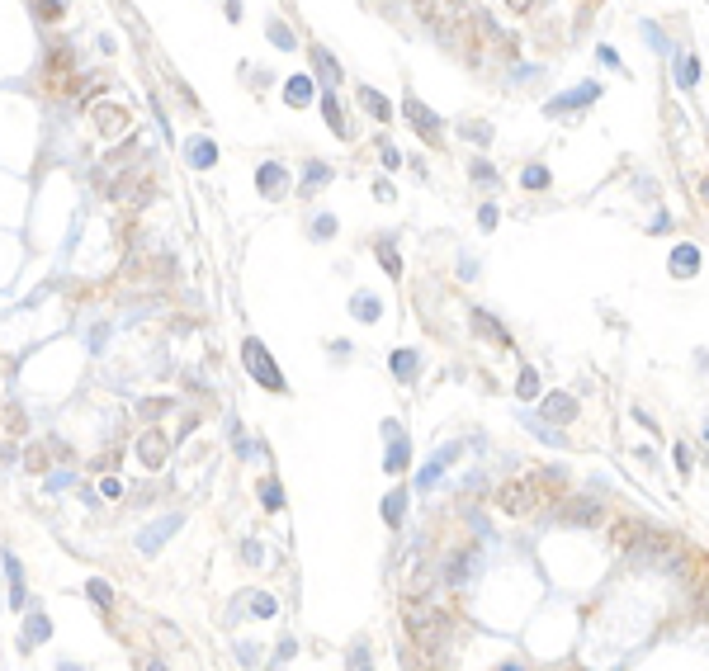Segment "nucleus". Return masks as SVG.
I'll list each match as a JSON object with an SVG mask.
<instances>
[{"instance_id":"37998d69","label":"nucleus","mask_w":709,"mask_h":671,"mask_svg":"<svg viewBox=\"0 0 709 671\" xmlns=\"http://www.w3.org/2000/svg\"><path fill=\"white\" fill-rule=\"evenodd\" d=\"M506 5H511V10H530L535 0H506Z\"/></svg>"},{"instance_id":"4468645a","label":"nucleus","mask_w":709,"mask_h":671,"mask_svg":"<svg viewBox=\"0 0 709 671\" xmlns=\"http://www.w3.org/2000/svg\"><path fill=\"white\" fill-rule=\"evenodd\" d=\"M416 369H421V355H416V350H393V374L402 378V383H411Z\"/></svg>"},{"instance_id":"79ce46f5","label":"nucleus","mask_w":709,"mask_h":671,"mask_svg":"<svg viewBox=\"0 0 709 671\" xmlns=\"http://www.w3.org/2000/svg\"><path fill=\"white\" fill-rule=\"evenodd\" d=\"M478 222H483V227H497V208H492V203H487V208L478 213Z\"/></svg>"},{"instance_id":"20e7f679","label":"nucleus","mask_w":709,"mask_h":671,"mask_svg":"<svg viewBox=\"0 0 709 671\" xmlns=\"http://www.w3.org/2000/svg\"><path fill=\"white\" fill-rule=\"evenodd\" d=\"M180 525H185L180 515H161V520H152V530H142V534H138V548H142V553H157V548L166 544L175 530H180Z\"/></svg>"},{"instance_id":"ddd939ff","label":"nucleus","mask_w":709,"mask_h":671,"mask_svg":"<svg viewBox=\"0 0 709 671\" xmlns=\"http://www.w3.org/2000/svg\"><path fill=\"white\" fill-rule=\"evenodd\" d=\"M95 128H99V133H123V128H128V114L119 109V104H104V109L95 114Z\"/></svg>"},{"instance_id":"0eeeda50","label":"nucleus","mask_w":709,"mask_h":671,"mask_svg":"<svg viewBox=\"0 0 709 671\" xmlns=\"http://www.w3.org/2000/svg\"><path fill=\"white\" fill-rule=\"evenodd\" d=\"M558 520H563V525H596V520H600V506H596L591 497H582V501H567L563 511H558Z\"/></svg>"},{"instance_id":"9b49d317","label":"nucleus","mask_w":709,"mask_h":671,"mask_svg":"<svg viewBox=\"0 0 709 671\" xmlns=\"http://www.w3.org/2000/svg\"><path fill=\"white\" fill-rule=\"evenodd\" d=\"M47 639H52V619H47L43 610H33L29 619H24V648H29V643L38 648V643H47Z\"/></svg>"},{"instance_id":"f03ea898","label":"nucleus","mask_w":709,"mask_h":671,"mask_svg":"<svg viewBox=\"0 0 709 671\" xmlns=\"http://www.w3.org/2000/svg\"><path fill=\"white\" fill-rule=\"evenodd\" d=\"M241 359H246V369H251V378H255V383H265L269 392H284V378H279V369H274V359L265 355V345L255 341V336H251L246 345H241Z\"/></svg>"},{"instance_id":"423d86ee","label":"nucleus","mask_w":709,"mask_h":671,"mask_svg":"<svg viewBox=\"0 0 709 671\" xmlns=\"http://www.w3.org/2000/svg\"><path fill=\"white\" fill-rule=\"evenodd\" d=\"M544 416H549L553 425H567L577 416V397H572V392H549V397H544Z\"/></svg>"},{"instance_id":"6ab92c4d","label":"nucleus","mask_w":709,"mask_h":671,"mask_svg":"<svg viewBox=\"0 0 709 671\" xmlns=\"http://www.w3.org/2000/svg\"><path fill=\"white\" fill-rule=\"evenodd\" d=\"M360 104H364L369 114H374V119H388V114H393V109H388V99H383L378 90H369V85L360 90Z\"/></svg>"},{"instance_id":"39448f33","label":"nucleus","mask_w":709,"mask_h":671,"mask_svg":"<svg viewBox=\"0 0 709 671\" xmlns=\"http://www.w3.org/2000/svg\"><path fill=\"white\" fill-rule=\"evenodd\" d=\"M591 99H600L596 80H586V85H577V90H567V95H553L549 114H572V109H582V104H591Z\"/></svg>"},{"instance_id":"f257e3e1","label":"nucleus","mask_w":709,"mask_h":671,"mask_svg":"<svg viewBox=\"0 0 709 671\" xmlns=\"http://www.w3.org/2000/svg\"><path fill=\"white\" fill-rule=\"evenodd\" d=\"M402 619H407L411 639L421 643V648H435V643L444 639V610L440 605H425V600L411 596L407 605H402Z\"/></svg>"},{"instance_id":"f3484780","label":"nucleus","mask_w":709,"mask_h":671,"mask_svg":"<svg viewBox=\"0 0 709 671\" xmlns=\"http://www.w3.org/2000/svg\"><path fill=\"white\" fill-rule=\"evenodd\" d=\"M695 265H700V250H695V246H677V250H672V270H677L681 279L695 274Z\"/></svg>"},{"instance_id":"cd10ccee","label":"nucleus","mask_w":709,"mask_h":671,"mask_svg":"<svg viewBox=\"0 0 709 671\" xmlns=\"http://www.w3.org/2000/svg\"><path fill=\"white\" fill-rule=\"evenodd\" d=\"M33 10H38V19H62V0H33Z\"/></svg>"},{"instance_id":"49530a36","label":"nucleus","mask_w":709,"mask_h":671,"mask_svg":"<svg viewBox=\"0 0 709 671\" xmlns=\"http://www.w3.org/2000/svg\"><path fill=\"white\" fill-rule=\"evenodd\" d=\"M700 194H705V203H709V180H705V189H700Z\"/></svg>"},{"instance_id":"c9c22d12","label":"nucleus","mask_w":709,"mask_h":671,"mask_svg":"<svg viewBox=\"0 0 709 671\" xmlns=\"http://www.w3.org/2000/svg\"><path fill=\"white\" fill-rule=\"evenodd\" d=\"M246 600H251V610H255V615H265V619L274 615V600H269V596H246Z\"/></svg>"},{"instance_id":"c756f323","label":"nucleus","mask_w":709,"mask_h":671,"mask_svg":"<svg viewBox=\"0 0 709 671\" xmlns=\"http://www.w3.org/2000/svg\"><path fill=\"white\" fill-rule=\"evenodd\" d=\"M378 255H383V270H388V274H402V265H397V250H393V241H378Z\"/></svg>"},{"instance_id":"bb28decb","label":"nucleus","mask_w":709,"mask_h":671,"mask_svg":"<svg viewBox=\"0 0 709 671\" xmlns=\"http://www.w3.org/2000/svg\"><path fill=\"white\" fill-rule=\"evenodd\" d=\"M525 189H549V171L544 166H525Z\"/></svg>"},{"instance_id":"de8ad7c7","label":"nucleus","mask_w":709,"mask_h":671,"mask_svg":"<svg viewBox=\"0 0 709 671\" xmlns=\"http://www.w3.org/2000/svg\"><path fill=\"white\" fill-rule=\"evenodd\" d=\"M506 671H525V667H506Z\"/></svg>"},{"instance_id":"a19ab883","label":"nucleus","mask_w":709,"mask_h":671,"mask_svg":"<svg viewBox=\"0 0 709 671\" xmlns=\"http://www.w3.org/2000/svg\"><path fill=\"white\" fill-rule=\"evenodd\" d=\"M29 469H33V473H43V469H47V454H43V449H33V454H29Z\"/></svg>"},{"instance_id":"dca6fc26","label":"nucleus","mask_w":709,"mask_h":671,"mask_svg":"<svg viewBox=\"0 0 709 671\" xmlns=\"http://www.w3.org/2000/svg\"><path fill=\"white\" fill-rule=\"evenodd\" d=\"M473 327H478V336H487L492 345H506V341H511V336L502 331V322H492L487 313H473Z\"/></svg>"},{"instance_id":"a18cd8bd","label":"nucleus","mask_w":709,"mask_h":671,"mask_svg":"<svg viewBox=\"0 0 709 671\" xmlns=\"http://www.w3.org/2000/svg\"><path fill=\"white\" fill-rule=\"evenodd\" d=\"M147 671H166V667H161V662H152V667H147Z\"/></svg>"},{"instance_id":"4be33fe9","label":"nucleus","mask_w":709,"mask_h":671,"mask_svg":"<svg viewBox=\"0 0 709 671\" xmlns=\"http://www.w3.org/2000/svg\"><path fill=\"white\" fill-rule=\"evenodd\" d=\"M393 440V449H388V473H402L407 469V440L402 435H388Z\"/></svg>"},{"instance_id":"6e6552de","label":"nucleus","mask_w":709,"mask_h":671,"mask_svg":"<svg viewBox=\"0 0 709 671\" xmlns=\"http://www.w3.org/2000/svg\"><path fill=\"white\" fill-rule=\"evenodd\" d=\"M138 459L147 469H161V464H166V435H161V430H147V435L138 440Z\"/></svg>"},{"instance_id":"aec40b11","label":"nucleus","mask_w":709,"mask_h":671,"mask_svg":"<svg viewBox=\"0 0 709 671\" xmlns=\"http://www.w3.org/2000/svg\"><path fill=\"white\" fill-rule=\"evenodd\" d=\"M85 596H90L99 610H109V600H114V591H109V581H99V577H90L85 581Z\"/></svg>"},{"instance_id":"1a4fd4ad","label":"nucleus","mask_w":709,"mask_h":671,"mask_svg":"<svg viewBox=\"0 0 709 671\" xmlns=\"http://www.w3.org/2000/svg\"><path fill=\"white\" fill-rule=\"evenodd\" d=\"M454 459H459V445H444V449H440V454H435V459H430V464H425V469H421V478H416V487H435V478H440V473L449 469Z\"/></svg>"},{"instance_id":"e433bc0d","label":"nucleus","mask_w":709,"mask_h":671,"mask_svg":"<svg viewBox=\"0 0 709 671\" xmlns=\"http://www.w3.org/2000/svg\"><path fill=\"white\" fill-rule=\"evenodd\" d=\"M473 180H483V185H492V180H497V171H492L487 161H473Z\"/></svg>"},{"instance_id":"a211bd4d","label":"nucleus","mask_w":709,"mask_h":671,"mask_svg":"<svg viewBox=\"0 0 709 671\" xmlns=\"http://www.w3.org/2000/svg\"><path fill=\"white\" fill-rule=\"evenodd\" d=\"M402 511H407V492L397 487V492H388V501H383V520H388V525H402Z\"/></svg>"},{"instance_id":"7ed1b4c3","label":"nucleus","mask_w":709,"mask_h":671,"mask_svg":"<svg viewBox=\"0 0 709 671\" xmlns=\"http://www.w3.org/2000/svg\"><path fill=\"white\" fill-rule=\"evenodd\" d=\"M535 478H520V483H506V492H502V511L506 515H525L530 506H535Z\"/></svg>"},{"instance_id":"473e14b6","label":"nucleus","mask_w":709,"mask_h":671,"mask_svg":"<svg viewBox=\"0 0 709 671\" xmlns=\"http://www.w3.org/2000/svg\"><path fill=\"white\" fill-rule=\"evenodd\" d=\"M189 147H194V152H189L194 166H213V147H208V142H189Z\"/></svg>"},{"instance_id":"9d476101","label":"nucleus","mask_w":709,"mask_h":671,"mask_svg":"<svg viewBox=\"0 0 709 671\" xmlns=\"http://www.w3.org/2000/svg\"><path fill=\"white\" fill-rule=\"evenodd\" d=\"M402 109H407V119H411V123L421 128V138H430V142L440 138V119H430V114H425V104H421V99H407Z\"/></svg>"},{"instance_id":"58836bf2","label":"nucleus","mask_w":709,"mask_h":671,"mask_svg":"<svg viewBox=\"0 0 709 671\" xmlns=\"http://www.w3.org/2000/svg\"><path fill=\"white\" fill-rule=\"evenodd\" d=\"M241 558H246V562H260L265 553H260V544H251V539H246V544H241Z\"/></svg>"},{"instance_id":"09e8293b","label":"nucleus","mask_w":709,"mask_h":671,"mask_svg":"<svg viewBox=\"0 0 709 671\" xmlns=\"http://www.w3.org/2000/svg\"><path fill=\"white\" fill-rule=\"evenodd\" d=\"M360 671H369V667H360Z\"/></svg>"},{"instance_id":"c85d7f7f","label":"nucleus","mask_w":709,"mask_h":671,"mask_svg":"<svg viewBox=\"0 0 709 671\" xmlns=\"http://www.w3.org/2000/svg\"><path fill=\"white\" fill-rule=\"evenodd\" d=\"M322 114H327V123L336 128V133H346V119H341V104H336V99H322Z\"/></svg>"},{"instance_id":"5701e85b","label":"nucleus","mask_w":709,"mask_h":671,"mask_svg":"<svg viewBox=\"0 0 709 671\" xmlns=\"http://www.w3.org/2000/svg\"><path fill=\"white\" fill-rule=\"evenodd\" d=\"M525 425H530V430H535V435L544 440V445H558V449H567V445H563V435H558V430H553V425L535 421V416H525Z\"/></svg>"},{"instance_id":"b1692460","label":"nucleus","mask_w":709,"mask_h":671,"mask_svg":"<svg viewBox=\"0 0 709 671\" xmlns=\"http://www.w3.org/2000/svg\"><path fill=\"white\" fill-rule=\"evenodd\" d=\"M260 501H265V511H279V506H284V492H279V483H274V478H265V483H260Z\"/></svg>"},{"instance_id":"412c9836","label":"nucleus","mask_w":709,"mask_h":671,"mask_svg":"<svg viewBox=\"0 0 709 671\" xmlns=\"http://www.w3.org/2000/svg\"><path fill=\"white\" fill-rule=\"evenodd\" d=\"M350 313L360 317V322H374V317H378V298H369V294H355V303H350Z\"/></svg>"},{"instance_id":"ea45409f","label":"nucleus","mask_w":709,"mask_h":671,"mask_svg":"<svg viewBox=\"0 0 709 671\" xmlns=\"http://www.w3.org/2000/svg\"><path fill=\"white\" fill-rule=\"evenodd\" d=\"M313 232H317V236H331V232H336V218H327V213H322V218H317V227H313Z\"/></svg>"},{"instance_id":"72a5a7b5","label":"nucleus","mask_w":709,"mask_h":671,"mask_svg":"<svg viewBox=\"0 0 709 671\" xmlns=\"http://www.w3.org/2000/svg\"><path fill=\"white\" fill-rule=\"evenodd\" d=\"M695 76H700V66H695V57H681V71H677V80H681V85H695Z\"/></svg>"},{"instance_id":"a878e982","label":"nucleus","mask_w":709,"mask_h":671,"mask_svg":"<svg viewBox=\"0 0 709 671\" xmlns=\"http://www.w3.org/2000/svg\"><path fill=\"white\" fill-rule=\"evenodd\" d=\"M516 392H520V397H535V392H539V374H535V369H520Z\"/></svg>"},{"instance_id":"393cba45","label":"nucleus","mask_w":709,"mask_h":671,"mask_svg":"<svg viewBox=\"0 0 709 671\" xmlns=\"http://www.w3.org/2000/svg\"><path fill=\"white\" fill-rule=\"evenodd\" d=\"M313 62H317V76H322V80H336V76H341V71H336V62L327 57V47H313Z\"/></svg>"},{"instance_id":"f704fd0d","label":"nucleus","mask_w":709,"mask_h":671,"mask_svg":"<svg viewBox=\"0 0 709 671\" xmlns=\"http://www.w3.org/2000/svg\"><path fill=\"white\" fill-rule=\"evenodd\" d=\"M463 138H473V142H487V138H492V128H487V123H473V119H468V123H463Z\"/></svg>"},{"instance_id":"2eb2a0df","label":"nucleus","mask_w":709,"mask_h":671,"mask_svg":"<svg viewBox=\"0 0 709 671\" xmlns=\"http://www.w3.org/2000/svg\"><path fill=\"white\" fill-rule=\"evenodd\" d=\"M260 194L265 199H279L284 194V166H260Z\"/></svg>"},{"instance_id":"2f4dec72","label":"nucleus","mask_w":709,"mask_h":671,"mask_svg":"<svg viewBox=\"0 0 709 671\" xmlns=\"http://www.w3.org/2000/svg\"><path fill=\"white\" fill-rule=\"evenodd\" d=\"M327 166H322V161H313V166H308V185H303V189H322V185H327Z\"/></svg>"},{"instance_id":"f8f14e48","label":"nucleus","mask_w":709,"mask_h":671,"mask_svg":"<svg viewBox=\"0 0 709 671\" xmlns=\"http://www.w3.org/2000/svg\"><path fill=\"white\" fill-rule=\"evenodd\" d=\"M5 572H10V605H15V610H29V591H24V572H19V562L5 558Z\"/></svg>"},{"instance_id":"4c0bfd02","label":"nucleus","mask_w":709,"mask_h":671,"mask_svg":"<svg viewBox=\"0 0 709 671\" xmlns=\"http://www.w3.org/2000/svg\"><path fill=\"white\" fill-rule=\"evenodd\" d=\"M378 152H383V166H397V161H402V157H397V147H393V142H388V138L378 142Z\"/></svg>"},{"instance_id":"c03bdc74","label":"nucleus","mask_w":709,"mask_h":671,"mask_svg":"<svg viewBox=\"0 0 709 671\" xmlns=\"http://www.w3.org/2000/svg\"><path fill=\"white\" fill-rule=\"evenodd\" d=\"M57 671H80V662H62V667H57Z\"/></svg>"},{"instance_id":"7c9ffc66","label":"nucleus","mask_w":709,"mask_h":671,"mask_svg":"<svg viewBox=\"0 0 709 671\" xmlns=\"http://www.w3.org/2000/svg\"><path fill=\"white\" fill-rule=\"evenodd\" d=\"M284 95H289V99H293V104H303V99H308V95H313V85H308V80H289V85H284Z\"/></svg>"}]
</instances>
